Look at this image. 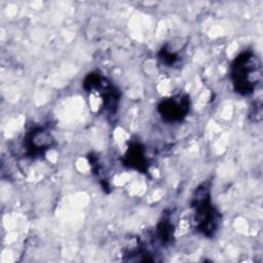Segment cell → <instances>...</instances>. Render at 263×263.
<instances>
[{"instance_id": "cell-8", "label": "cell", "mask_w": 263, "mask_h": 263, "mask_svg": "<svg viewBox=\"0 0 263 263\" xmlns=\"http://www.w3.org/2000/svg\"><path fill=\"white\" fill-rule=\"evenodd\" d=\"M158 59L163 65L173 66L178 61L179 55L175 51L167 48L166 46H163L158 52Z\"/></svg>"}, {"instance_id": "cell-3", "label": "cell", "mask_w": 263, "mask_h": 263, "mask_svg": "<svg viewBox=\"0 0 263 263\" xmlns=\"http://www.w3.org/2000/svg\"><path fill=\"white\" fill-rule=\"evenodd\" d=\"M83 88L87 92H97L103 102V108L108 114L116 113L120 92L100 73H89L83 80Z\"/></svg>"}, {"instance_id": "cell-6", "label": "cell", "mask_w": 263, "mask_h": 263, "mask_svg": "<svg viewBox=\"0 0 263 263\" xmlns=\"http://www.w3.org/2000/svg\"><path fill=\"white\" fill-rule=\"evenodd\" d=\"M122 163L128 168L147 173L149 170V160L145 147L140 143H132L123 155Z\"/></svg>"}, {"instance_id": "cell-2", "label": "cell", "mask_w": 263, "mask_h": 263, "mask_svg": "<svg viewBox=\"0 0 263 263\" xmlns=\"http://www.w3.org/2000/svg\"><path fill=\"white\" fill-rule=\"evenodd\" d=\"M260 59L252 50L240 52L230 65V79L234 90L241 96H250L261 82Z\"/></svg>"}, {"instance_id": "cell-1", "label": "cell", "mask_w": 263, "mask_h": 263, "mask_svg": "<svg viewBox=\"0 0 263 263\" xmlns=\"http://www.w3.org/2000/svg\"><path fill=\"white\" fill-rule=\"evenodd\" d=\"M190 206L196 230L206 237H214L218 232L222 215L212 200L211 183L203 182L194 190Z\"/></svg>"}, {"instance_id": "cell-5", "label": "cell", "mask_w": 263, "mask_h": 263, "mask_svg": "<svg viewBox=\"0 0 263 263\" xmlns=\"http://www.w3.org/2000/svg\"><path fill=\"white\" fill-rule=\"evenodd\" d=\"M190 110V99L187 95H178L163 99L157 106V111L163 121L173 123L182 121Z\"/></svg>"}, {"instance_id": "cell-4", "label": "cell", "mask_w": 263, "mask_h": 263, "mask_svg": "<svg viewBox=\"0 0 263 263\" xmlns=\"http://www.w3.org/2000/svg\"><path fill=\"white\" fill-rule=\"evenodd\" d=\"M54 144L51 133L42 126H36L29 130L24 138V150L28 157L40 158Z\"/></svg>"}, {"instance_id": "cell-7", "label": "cell", "mask_w": 263, "mask_h": 263, "mask_svg": "<svg viewBox=\"0 0 263 263\" xmlns=\"http://www.w3.org/2000/svg\"><path fill=\"white\" fill-rule=\"evenodd\" d=\"M174 233V225L168 217H163L156 227V237L162 243L166 245L171 241Z\"/></svg>"}]
</instances>
